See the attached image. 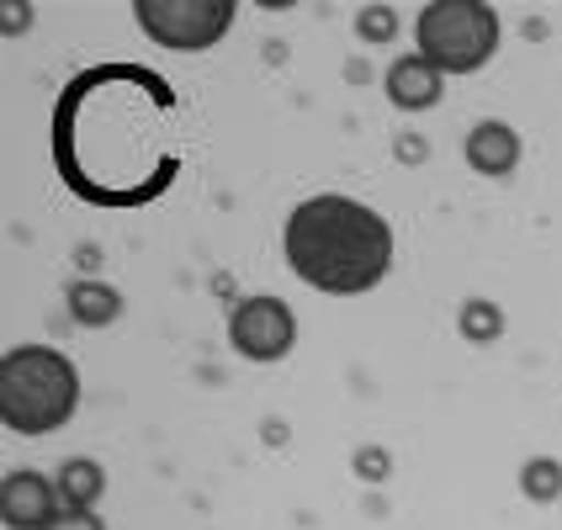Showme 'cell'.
I'll list each match as a JSON object with an SVG mask.
<instances>
[{"instance_id":"cell-1","label":"cell","mask_w":562,"mask_h":530,"mask_svg":"<svg viewBox=\"0 0 562 530\" xmlns=\"http://www.w3.org/2000/svg\"><path fill=\"white\" fill-rule=\"evenodd\" d=\"M54 176L91 207H149L181 176V101L149 64H91L48 117Z\"/></svg>"},{"instance_id":"cell-2","label":"cell","mask_w":562,"mask_h":530,"mask_svg":"<svg viewBox=\"0 0 562 530\" xmlns=\"http://www.w3.org/2000/svg\"><path fill=\"white\" fill-rule=\"evenodd\" d=\"M393 250H398L393 223L345 191L303 196L281 228L286 271L324 297H361L382 286L393 271Z\"/></svg>"},{"instance_id":"cell-3","label":"cell","mask_w":562,"mask_h":530,"mask_svg":"<svg viewBox=\"0 0 562 530\" xmlns=\"http://www.w3.org/2000/svg\"><path fill=\"white\" fill-rule=\"evenodd\" d=\"M80 367L54 345H11L0 361V419L22 440L54 436L80 414Z\"/></svg>"},{"instance_id":"cell-4","label":"cell","mask_w":562,"mask_h":530,"mask_svg":"<svg viewBox=\"0 0 562 530\" xmlns=\"http://www.w3.org/2000/svg\"><path fill=\"white\" fill-rule=\"evenodd\" d=\"M499 11L483 5V0H430L414 16V54L436 64L446 80L451 75H477L499 54Z\"/></svg>"},{"instance_id":"cell-5","label":"cell","mask_w":562,"mask_h":530,"mask_svg":"<svg viewBox=\"0 0 562 530\" xmlns=\"http://www.w3.org/2000/svg\"><path fill=\"white\" fill-rule=\"evenodd\" d=\"M133 16L149 43L170 54H207L234 32V0H133Z\"/></svg>"},{"instance_id":"cell-6","label":"cell","mask_w":562,"mask_h":530,"mask_svg":"<svg viewBox=\"0 0 562 530\" xmlns=\"http://www.w3.org/2000/svg\"><path fill=\"white\" fill-rule=\"evenodd\" d=\"M228 345L255 367H277L297 345V313L286 308L281 297H271V292L239 297L234 313H228Z\"/></svg>"},{"instance_id":"cell-7","label":"cell","mask_w":562,"mask_h":530,"mask_svg":"<svg viewBox=\"0 0 562 530\" xmlns=\"http://www.w3.org/2000/svg\"><path fill=\"white\" fill-rule=\"evenodd\" d=\"M59 509L64 499L54 477H43L32 467L5 472V483H0V520H5V530H48Z\"/></svg>"},{"instance_id":"cell-8","label":"cell","mask_w":562,"mask_h":530,"mask_svg":"<svg viewBox=\"0 0 562 530\" xmlns=\"http://www.w3.org/2000/svg\"><path fill=\"white\" fill-rule=\"evenodd\" d=\"M382 91H387V101L398 112H430L446 95V75L430 59H419V54H398L387 64V75H382Z\"/></svg>"},{"instance_id":"cell-9","label":"cell","mask_w":562,"mask_h":530,"mask_svg":"<svg viewBox=\"0 0 562 530\" xmlns=\"http://www.w3.org/2000/svg\"><path fill=\"white\" fill-rule=\"evenodd\" d=\"M462 155H468V165L477 176H494V181H499V176H515V165H520L526 149H520V133L509 123L483 117V123L468 133V149H462Z\"/></svg>"},{"instance_id":"cell-10","label":"cell","mask_w":562,"mask_h":530,"mask_svg":"<svg viewBox=\"0 0 562 530\" xmlns=\"http://www.w3.org/2000/svg\"><path fill=\"white\" fill-rule=\"evenodd\" d=\"M69 318L80 329H106L123 318V292L106 286V281H75L69 286Z\"/></svg>"},{"instance_id":"cell-11","label":"cell","mask_w":562,"mask_h":530,"mask_svg":"<svg viewBox=\"0 0 562 530\" xmlns=\"http://www.w3.org/2000/svg\"><path fill=\"white\" fill-rule=\"evenodd\" d=\"M54 483H59L64 509H95L101 494H106V467H101L95 456H69V462L54 472Z\"/></svg>"},{"instance_id":"cell-12","label":"cell","mask_w":562,"mask_h":530,"mask_svg":"<svg viewBox=\"0 0 562 530\" xmlns=\"http://www.w3.org/2000/svg\"><path fill=\"white\" fill-rule=\"evenodd\" d=\"M457 329H462V340H472V345H494L504 335L499 303H488V297H468L462 313H457Z\"/></svg>"},{"instance_id":"cell-13","label":"cell","mask_w":562,"mask_h":530,"mask_svg":"<svg viewBox=\"0 0 562 530\" xmlns=\"http://www.w3.org/2000/svg\"><path fill=\"white\" fill-rule=\"evenodd\" d=\"M520 494L531 504H558L562 499V462L558 456H531L520 467Z\"/></svg>"},{"instance_id":"cell-14","label":"cell","mask_w":562,"mask_h":530,"mask_svg":"<svg viewBox=\"0 0 562 530\" xmlns=\"http://www.w3.org/2000/svg\"><path fill=\"white\" fill-rule=\"evenodd\" d=\"M356 32H361V43L387 48V43L398 37V11H393V5H361V11H356Z\"/></svg>"},{"instance_id":"cell-15","label":"cell","mask_w":562,"mask_h":530,"mask_svg":"<svg viewBox=\"0 0 562 530\" xmlns=\"http://www.w3.org/2000/svg\"><path fill=\"white\" fill-rule=\"evenodd\" d=\"M48 530H106V520H101L95 509H59Z\"/></svg>"},{"instance_id":"cell-16","label":"cell","mask_w":562,"mask_h":530,"mask_svg":"<svg viewBox=\"0 0 562 530\" xmlns=\"http://www.w3.org/2000/svg\"><path fill=\"white\" fill-rule=\"evenodd\" d=\"M27 22H32V5H27V0H11V5L0 11V27H5V32H22Z\"/></svg>"},{"instance_id":"cell-17","label":"cell","mask_w":562,"mask_h":530,"mask_svg":"<svg viewBox=\"0 0 562 530\" xmlns=\"http://www.w3.org/2000/svg\"><path fill=\"white\" fill-rule=\"evenodd\" d=\"M382 467H387V456H382V451H361V477H372L376 483V477H387Z\"/></svg>"}]
</instances>
